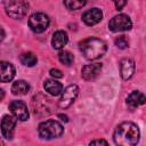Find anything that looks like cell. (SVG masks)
Here are the masks:
<instances>
[{"label":"cell","mask_w":146,"mask_h":146,"mask_svg":"<svg viewBox=\"0 0 146 146\" xmlns=\"http://www.w3.org/2000/svg\"><path fill=\"white\" fill-rule=\"evenodd\" d=\"M139 128L133 122L120 123L113 135L114 143L120 146H133L139 141Z\"/></svg>","instance_id":"1"},{"label":"cell","mask_w":146,"mask_h":146,"mask_svg":"<svg viewBox=\"0 0 146 146\" xmlns=\"http://www.w3.org/2000/svg\"><path fill=\"white\" fill-rule=\"evenodd\" d=\"M79 48L82 55L89 60H95V59L103 57L107 49L106 43L103 40L97 39V38L84 39L83 41L79 43Z\"/></svg>","instance_id":"2"},{"label":"cell","mask_w":146,"mask_h":146,"mask_svg":"<svg viewBox=\"0 0 146 146\" xmlns=\"http://www.w3.org/2000/svg\"><path fill=\"white\" fill-rule=\"evenodd\" d=\"M38 132L42 139H54L63 135L64 128L59 122L55 120H47L39 124Z\"/></svg>","instance_id":"3"},{"label":"cell","mask_w":146,"mask_h":146,"mask_svg":"<svg viewBox=\"0 0 146 146\" xmlns=\"http://www.w3.org/2000/svg\"><path fill=\"white\" fill-rule=\"evenodd\" d=\"M5 10L11 18L21 19L29 11V3L24 0H5Z\"/></svg>","instance_id":"4"},{"label":"cell","mask_w":146,"mask_h":146,"mask_svg":"<svg viewBox=\"0 0 146 146\" xmlns=\"http://www.w3.org/2000/svg\"><path fill=\"white\" fill-rule=\"evenodd\" d=\"M49 17L43 13H35L29 18V26L34 33H41L49 26Z\"/></svg>","instance_id":"5"},{"label":"cell","mask_w":146,"mask_h":146,"mask_svg":"<svg viewBox=\"0 0 146 146\" xmlns=\"http://www.w3.org/2000/svg\"><path fill=\"white\" fill-rule=\"evenodd\" d=\"M132 27V22L130 17L125 14H119L114 16L110 23L108 29L112 32H122V31H129Z\"/></svg>","instance_id":"6"},{"label":"cell","mask_w":146,"mask_h":146,"mask_svg":"<svg viewBox=\"0 0 146 146\" xmlns=\"http://www.w3.org/2000/svg\"><path fill=\"white\" fill-rule=\"evenodd\" d=\"M78 94H79L78 86L71 84V86L66 87L64 89V91H62V97L58 102V106L60 108H64V110L70 107L73 104V102L75 100V98L78 97Z\"/></svg>","instance_id":"7"},{"label":"cell","mask_w":146,"mask_h":146,"mask_svg":"<svg viewBox=\"0 0 146 146\" xmlns=\"http://www.w3.org/2000/svg\"><path fill=\"white\" fill-rule=\"evenodd\" d=\"M9 110L13 113V115L19 121H26L29 119L27 106L22 100H13L9 104Z\"/></svg>","instance_id":"8"},{"label":"cell","mask_w":146,"mask_h":146,"mask_svg":"<svg viewBox=\"0 0 146 146\" xmlns=\"http://www.w3.org/2000/svg\"><path fill=\"white\" fill-rule=\"evenodd\" d=\"M16 125V117L13 115H5L1 120L0 127H1V133L6 139H13L14 131Z\"/></svg>","instance_id":"9"},{"label":"cell","mask_w":146,"mask_h":146,"mask_svg":"<svg viewBox=\"0 0 146 146\" xmlns=\"http://www.w3.org/2000/svg\"><path fill=\"white\" fill-rule=\"evenodd\" d=\"M103 18V13L99 8H91L82 14V21L86 25L92 26L99 23Z\"/></svg>","instance_id":"10"},{"label":"cell","mask_w":146,"mask_h":146,"mask_svg":"<svg viewBox=\"0 0 146 146\" xmlns=\"http://www.w3.org/2000/svg\"><path fill=\"white\" fill-rule=\"evenodd\" d=\"M100 71H102V64L100 63H92V64H88V65L83 66L81 75L84 80L91 81V80H95L99 75Z\"/></svg>","instance_id":"11"},{"label":"cell","mask_w":146,"mask_h":146,"mask_svg":"<svg viewBox=\"0 0 146 146\" xmlns=\"http://www.w3.org/2000/svg\"><path fill=\"white\" fill-rule=\"evenodd\" d=\"M15 76V67L11 63L0 62V82H9Z\"/></svg>","instance_id":"12"},{"label":"cell","mask_w":146,"mask_h":146,"mask_svg":"<svg viewBox=\"0 0 146 146\" xmlns=\"http://www.w3.org/2000/svg\"><path fill=\"white\" fill-rule=\"evenodd\" d=\"M120 73L123 80H129L135 73V62L130 58H123L120 62Z\"/></svg>","instance_id":"13"},{"label":"cell","mask_w":146,"mask_h":146,"mask_svg":"<svg viewBox=\"0 0 146 146\" xmlns=\"http://www.w3.org/2000/svg\"><path fill=\"white\" fill-rule=\"evenodd\" d=\"M145 96L140 91H132L127 98V105L130 110H135L136 107L145 104Z\"/></svg>","instance_id":"14"},{"label":"cell","mask_w":146,"mask_h":146,"mask_svg":"<svg viewBox=\"0 0 146 146\" xmlns=\"http://www.w3.org/2000/svg\"><path fill=\"white\" fill-rule=\"evenodd\" d=\"M68 41V36H67V33L59 30V31H56L52 35V39H51V46L54 49H62L64 48V46L67 43Z\"/></svg>","instance_id":"15"},{"label":"cell","mask_w":146,"mask_h":146,"mask_svg":"<svg viewBox=\"0 0 146 146\" xmlns=\"http://www.w3.org/2000/svg\"><path fill=\"white\" fill-rule=\"evenodd\" d=\"M43 87H44V90L52 95V96H57L59 95L62 91H63V86L60 82L56 81V80H52V79H48L44 81L43 83Z\"/></svg>","instance_id":"16"},{"label":"cell","mask_w":146,"mask_h":146,"mask_svg":"<svg viewBox=\"0 0 146 146\" xmlns=\"http://www.w3.org/2000/svg\"><path fill=\"white\" fill-rule=\"evenodd\" d=\"M30 90V86L26 81L24 80H17L13 83L11 86V92L16 96H22V95H26Z\"/></svg>","instance_id":"17"},{"label":"cell","mask_w":146,"mask_h":146,"mask_svg":"<svg viewBox=\"0 0 146 146\" xmlns=\"http://www.w3.org/2000/svg\"><path fill=\"white\" fill-rule=\"evenodd\" d=\"M19 60H21V63H22L23 65L31 67V66H34V65L36 64L38 58H36V56H35L33 52L27 51V52H23V54L19 56Z\"/></svg>","instance_id":"18"},{"label":"cell","mask_w":146,"mask_h":146,"mask_svg":"<svg viewBox=\"0 0 146 146\" xmlns=\"http://www.w3.org/2000/svg\"><path fill=\"white\" fill-rule=\"evenodd\" d=\"M87 3V0H64V5L70 10H76L82 8Z\"/></svg>","instance_id":"19"},{"label":"cell","mask_w":146,"mask_h":146,"mask_svg":"<svg viewBox=\"0 0 146 146\" xmlns=\"http://www.w3.org/2000/svg\"><path fill=\"white\" fill-rule=\"evenodd\" d=\"M58 59H59V62H60L62 64H64V65H66V66H70V65L73 63V60H74L73 55H72L70 51H66V50L59 52Z\"/></svg>","instance_id":"20"},{"label":"cell","mask_w":146,"mask_h":146,"mask_svg":"<svg viewBox=\"0 0 146 146\" xmlns=\"http://www.w3.org/2000/svg\"><path fill=\"white\" fill-rule=\"evenodd\" d=\"M115 44L120 49H125L129 46V41H128V39L124 35H121V36H119V38L115 39Z\"/></svg>","instance_id":"21"},{"label":"cell","mask_w":146,"mask_h":146,"mask_svg":"<svg viewBox=\"0 0 146 146\" xmlns=\"http://www.w3.org/2000/svg\"><path fill=\"white\" fill-rule=\"evenodd\" d=\"M112 1L114 2L115 8H116L117 10H121V9L125 6V3H127V1H128V0H112Z\"/></svg>","instance_id":"22"},{"label":"cell","mask_w":146,"mask_h":146,"mask_svg":"<svg viewBox=\"0 0 146 146\" xmlns=\"http://www.w3.org/2000/svg\"><path fill=\"white\" fill-rule=\"evenodd\" d=\"M50 75L52 76V78H57V79H59V78H63V73H62V71H59V70H57V68H52V70H50Z\"/></svg>","instance_id":"23"},{"label":"cell","mask_w":146,"mask_h":146,"mask_svg":"<svg viewBox=\"0 0 146 146\" xmlns=\"http://www.w3.org/2000/svg\"><path fill=\"white\" fill-rule=\"evenodd\" d=\"M107 145V141L106 140H103V139H97V140H92L90 141V145Z\"/></svg>","instance_id":"24"},{"label":"cell","mask_w":146,"mask_h":146,"mask_svg":"<svg viewBox=\"0 0 146 146\" xmlns=\"http://www.w3.org/2000/svg\"><path fill=\"white\" fill-rule=\"evenodd\" d=\"M3 39H5V30L0 26V42H1Z\"/></svg>","instance_id":"25"},{"label":"cell","mask_w":146,"mask_h":146,"mask_svg":"<svg viewBox=\"0 0 146 146\" xmlns=\"http://www.w3.org/2000/svg\"><path fill=\"white\" fill-rule=\"evenodd\" d=\"M58 117H59L62 121H64V122H67V121H68L67 116H66V115H64V114H58Z\"/></svg>","instance_id":"26"},{"label":"cell","mask_w":146,"mask_h":146,"mask_svg":"<svg viewBox=\"0 0 146 146\" xmlns=\"http://www.w3.org/2000/svg\"><path fill=\"white\" fill-rule=\"evenodd\" d=\"M3 97H5V91L2 89H0V102L3 99Z\"/></svg>","instance_id":"27"}]
</instances>
